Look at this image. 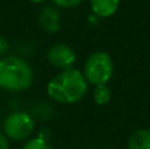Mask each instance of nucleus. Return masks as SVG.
Segmentation results:
<instances>
[{"label": "nucleus", "instance_id": "obj_1", "mask_svg": "<svg viewBox=\"0 0 150 149\" xmlns=\"http://www.w3.org/2000/svg\"><path fill=\"white\" fill-rule=\"evenodd\" d=\"M87 92V81L79 70L67 69L47 83V94L59 103H75Z\"/></svg>", "mask_w": 150, "mask_h": 149}, {"label": "nucleus", "instance_id": "obj_2", "mask_svg": "<svg viewBox=\"0 0 150 149\" xmlns=\"http://www.w3.org/2000/svg\"><path fill=\"white\" fill-rule=\"evenodd\" d=\"M33 70L18 57L0 60V87L7 91H23L30 87Z\"/></svg>", "mask_w": 150, "mask_h": 149}, {"label": "nucleus", "instance_id": "obj_3", "mask_svg": "<svg viewBox=\"0 0 150 149\" xmlns=\"http://www.w3.org/2000/svg\"><path fill=\"white\" fill-rule=\"evenodd\" d=\"M113 73L112 58L105 52H95L87 58L84 65V78L88 83L105 84Z\"/></svg>", "mask_w": 150, "mask_h": 149}, {"label": "nucleus", "instance_id": "obj_4", "mask_svg": "<svg viewBox=\"0 0 150 149\" xmlns=\"http://www.w3.org/2000/svg\"><path fill=\"white\" fill-rule=\"evenodd\" d=\"M34 121L25 112L11 114L4 121V132L7 139L24 140L33 132Z\"/></svg>", "mask_w": 150, "mask_h": 149}, {"label": "nucleus", "instance_id": "obj_5", "mask_svg": "<svg viewBox=\"0 0 150 149\" xmlns=\"http://www.w3.org/2000/svg\"><path fill=\"white\" fill-rule=\"evenodd\" d=\"M47 60L54 67L67 70L76 60V54L70 46L65 44H55L47 50Z\"/></svg>", "mask_w": 150, "mask_h": 149}, {"label": "nucleus", "instance_id": "obj_6", "mask_svg": "<svg viewBox=\"0 0 150 149\" xmlns=\"http://www.w3.org/2000/svg\"><path fill=\"white\" fill-rule=\"evenodd\" d=\"M38 23L49 33H55L59 29V13L53 7H45L40 12Z\"/></svg>", "mask_w": 150, "mask_h": 149}, {"label": "nucleus", "instance_id": "obj_7", "mask_svg": "<svg viewBox=\"0 0 150 149\" xmlns=\"http://www.w3.org/2000/svg\"><path fill=\"white\" fill-rule=\"evenodd\" d=\"M120 0H91L93 13L100 17H109L117 11Z\"/></svg>", "mask_w": 150, "mask_h": 149}, {"label": "nucleus", "instance_id": "obj_8", "mask_svg": "<svg viewBox=\"0 0 150 149\" xmlns=\"http://www.w3.org/2000/svg\"><path fill=\"white\" fill-rule=\"evenodd\" d=\"M128 149H150V129H138L130 136Z\"/></svg>", "mask_w": 150, "mask_h": 149}, {"label": "nucleus", "instance_id": "obj_9", "mask_svg": "<svg viewBox=\"0 0 150 149\" xmlns=\"http://www.w3.org/2000/svg\"><path fill=\"white\" fill-rule=\"evenodd\" d=\"M93 99H95L96 104L105 106L111 100V90H109V87L107 84H99V86H96L95 91H93Z\"/></svg>", "mask_w": 150, "mask_h": 149}, {"label": "nucleus", "instance_id": "obj_10", "mask_svg": "<svg viewBox=\"0 0 150 149\" xmlns=\"http://www.w3.org/2000/svg\"><path fill=\"white\" fill-rule=\"evenodd\" d=\"M23 149H54L46 140L41 139V137H36V139H32L26 143L23 147Z\"/></svg>", "mask_w": 150, "mask_h": 149}, {"label": "nucleus", "instance_id": "obj_11", "mask_svg": "<svg viewBox=\"0 0 150 149\" xmlns=\"http://www.w3.org/2000/svg\"><path fill=\"white\" fill-rule=\"evenodd\" d=\"M53 1L62 8H74L79 5L83 0H53Z\"/></svg>", "mask_w": 150, "mask_h": 149}, {"label": "nucleus", "instance_id": "obj_12", "mask_svg": "<svg viewBox=\"0 0 150 149\" xmlns=\"http://www.w3.org/2000/svg\"><path fill=\"white\" fill-rule=\"evenodd\" d=\"M8 49H9V44H8V40L5 38V37L0 36V57H1V55H4L5 53L8 52Z\"/></svg>", "mask_w": 150, "mask_h": 149}, {"label": "nucleus", "instance_id": "obj_13", "mask_svg": "<svg viewBox=\"0 0 150 149\" xmlns=\"http://www.w3.org/2000/svg\"><path fill=\"white\" fill-rule=\"evenodd\" d=\"M0 149H9V143L5 135H3L0 132Z\"/></svg>", "mask_w": 150, "mask_h": 149}, {"label": "nucleus", "instance_id": "obj_14", "mask_svg": "<svg viewBox=\"0 0 150 149\" xmlns=\"http://www.w3.org/2000/svg\"><path fill=\"white\" fill-rule=\"evenodd\" d=\"M32 3H42V1H45V0H30Z\"/></svg>", "mask_w": 150, "mask_h": 149}]
</instances>
